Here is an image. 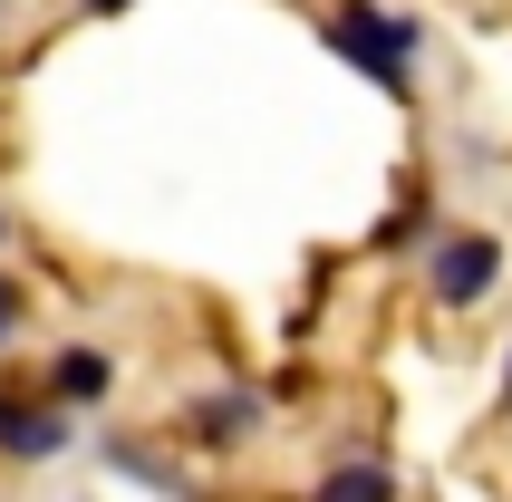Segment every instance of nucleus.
<instances>
[{"instance_id": "20e7f679", "label": "nucleus", "mask_w": 512, "mask_h": 502, "mask_svg": "<svg viewBox=\"0 0 512 502\" xmlns=\"http://www.w3.org/2000/svg\"><path fill=\"white\" fill-rule=\"evenodd\" d=\"M310 502H397V474L387 464H329Z\"/></svg>"}, {"instance_id": "f257e3e1", "label": "nucleus", "mask_w": 512, "mask_h": 502, "mask_svg": "<svg viewBox=\"0 0 512 502\" xmlns=\"http://www.w3.org/2000/svg\"><path fill=\"white\" fill-rule=\"evenodd\" d=\"M319 39L348 58V68H368L377 87H406L416 78V49H426V20H406V10H377V0H339Z\"/></svg>"}, {"instance_id": "39448f33", "label": "nucleus", "mask_w": 512, "mask_h": 502, "mask_svg": "<svg viewBox=\"0 0 512 502\" xmlns=\"http://www.w3.org/2000/svg\"><path fill=\"white\" fill-rule=\"evenodd\" d=\"M58 396H68V406H97V396H107V358H97V348H68V358H58Z\"/></svg>"}, {"instance_id": "1a4fd4ad", "label": "nucleus", "mask_w": 512, "mask_h": 502, "mask_svg": "<svg viewBox=\"0 0 512 502\" xmlns=\"http://www.w3.org/2000/svg\"><path fill=\"white\" fill-rule=\"evenodd\" d=\"M0 416H10V406H0Z\"/></svg>"}, {"instance_id": "7ed1b4c3", "label": "nucleus", "mask_w": 512, "mask_h": 502, "mask_svg": "<svg viewBox=\"0 0 512 502\" xmlns=\"http://www.w3.org/2000/svg\"><path fill=\"white\" fill-rule=\"evenodd\" d=\"M252 425H261V396L232 387V396H203L194 416H184V435H194V445H242Z\"/></svg>"}, {"instance_id": "9d476101", "label": "nucleus", "mask_w": 512, "mask_h": 502, "mask_svg": "<svg viewBox=\"0 0 512 502\" xmlns=\"http://www.w3.org/2000/svg\"><path fill=\"white\" fill-rule=\"evenodd\" d=\"M0 232H10V223H0Z\"/></svg>"}, {"instance_id": "6e6552de", "label": "nucleus", "mask_w": 512, "mask_h": 502, "mask_svg": "<svg viewBox=\"0 0 512 502\" xmlns=\"http://www.w3.org/2000/svg\"><path fill=\"white\" fill-rule=\"evenodd\" d=\"M87 10H126V0H87Z\"/></svg>"}, {"instance_id": "f03ea898", "label": "nucleus", "mask_w": 512, "mask_h": 502, "mask_svg": "<svg viewBox=\"0 0 512 502\" xmlns=\"http://www.w3.org/2000/svg\"><path fill=\"white\" fill-rule=\"evenodd\" d=\"M493 280H503V242H493V232H445V242L426 251V290L445 309H474Z\"/></svg>"}, {"instance_id": "0eeeda50", "label": "nucleus", "mask_w": 512, "mask_h": 502, "mask_svg": "<svg viewBox=\"0 0 512 502\" xmlns=\"http://www.w3.org/2000/svg\"><path fill=\"white\" fill-rule=\"evenodd\" d=\"M20 329V290H10V280H0V338Z\"/></svg>"}, {"instance_id": "423d86ee", "label": "nucleus", "mask_w": 512, "mask_h": 502, "mask_svg": "<svg viewBox=\"0 0 512 502\" xmlns=\"http://www.w3.org/2000/svg\"><path fill=\"white\" fill-rule=\"evenodd\" d=\"M0 445L10 454H58L68 445V416H0Z\"/></svg>"}]
</instances>
